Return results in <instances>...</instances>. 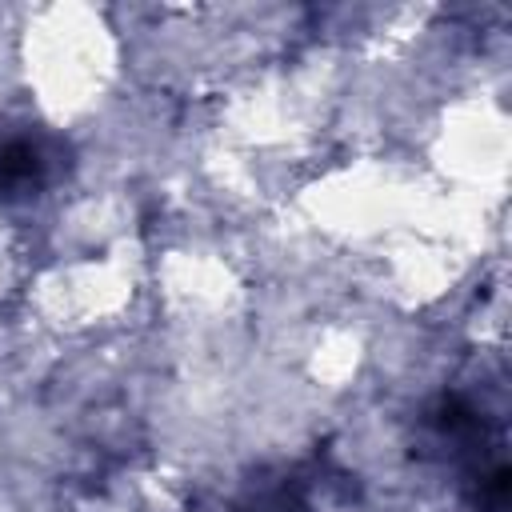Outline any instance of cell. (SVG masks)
Instances as JSON below:
<instances>
[{
  "instance_id": "obj_1",
  "label": "cell",
  "mask_w": 512,
  "mask_h": 512,
  "mask_svg": "<svg viewBox=\"0 0 512 512\" xmlns=\"http://www.w3.org/2000/svg\"><path fill=\"white\" fill-rule=\"evenodd\" d=\"M52 176V152L36 132L0 128V196H28Z\"/></svg>"
}]
</instances>
